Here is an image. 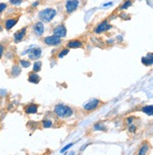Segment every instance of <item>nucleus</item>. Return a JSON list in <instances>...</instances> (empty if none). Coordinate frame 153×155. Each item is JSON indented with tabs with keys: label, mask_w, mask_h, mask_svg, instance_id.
Returning a JSON list of instances; mask_svg holds the SVG:
<instances>
[{
	"label": "nucleus",
	"mask_w": 153,
	"mask_h": 155,
	"mask_svg": "<svg viewBox=\"0 0 153 155\" xmlns=\"http://www.w3.org/2000/svg\"><path fill=\"white\" fill-rule=\"evenodd\" d=\"M20 65L22 66L23 68H28V67H30V65H31V63H30V61H29V60L21 59V60H20Z\"/></svg>",
	"instance_id": "obj_23"
},
{
	"label": "nucleus",
	"mask_w": 153,
	"mask_h": 155,
	"mask_svg": "<svg viewBox=\"0 0 153 155\" xmlns=\"http://www.w3.org/2000/svg\"><path fill=\"white\" fill-rule=\"evenodd\" d=\"M69 52H70V50H69L68 48L66 49H63L62 51H61L59 54H58V59H62V57H64L66 55H68Z\"/></svg>",
	"instance_id": "obj_25"
},
{
	"label": "nucleus",
	"mask_w": 153,
	"mask_h": 155,
	"mask_svg": "<svg viewBox=\"0 0 153 155\" xmlns=\"http://www.w3.org/2000/svg\"><path fill=\"white\" fill-rule=\"evenodd\" d=\"M17 23H18V17H10V18L6 19L4 25H5V28L7 30H10L11 28L16 25Z\"/></svg>",
	"instance_id": "obj_11"
},
{
	"label": "nucleus",
	"mask_w": 153,
	"mask_h": 155,
	"mask_svg": "<svg viewBox=\"0 0 153 155\" xmlns=\"http://www.w3.org/2000/svg\"><path fill=\"white\" fill-rule=\"evenodd\" d=\"M80 5L79 0H67L65 3V10L68 14L72 13L73 11H75L78 9V7Z\"/></svg>",
	"instance_id": "obj_4"
},
{
	"label": "nucleus",
	"mask_w": 153,
	"mask_h": 155,
	"mask_svg": "<svg viewBox=\"0 0 153 155\" xmlns=\"http://www.w3.org/2000/svg\"><path fill=\"white\" fill-rule=\"evenodd\" d=\"M113 5V2H109V3H106V4H104V5H103V7H109V6H112Z\"/></svg>",
	"instance_id": "obj_33"
},
{
	"label": "nucleus",
	"mask_w": 153,
	"mask_h": 155,
	"mask_svg": "<svg viewBox=\"0 0 153 155\" xmlns=\"http://www.w3.org/2000/svg\"><path fill=\"white\" fill-rule=\"evenodd\" d=\"M26 31H27V28L25 26V28H23L20 30H18V31H16V32L14 33L13 41H14L15 43H19V42L24 40V38L25 37V35H26Z\"/></svg>",
	"instance_id": "obj_7"
},
{
	"label": "nucleus",
	"mask_w": 153,
	"mask_h": 155,
	"mask_svg": "<svg viewBox=\"0 0 153 155\" xmlns=\"http://www.w3.org/2000/svg\"><path fill=\"white\" fill-rule=\"evenodd\" d=\"M132 121H133V117H130V118L127 119V122H128V124H129V125H130V124H132Z\"/></svg>",
	"instance_id": "obj_32"
},
{
	"label": "nucleus",
	"mask_w": 153,
	"mask_h": 155,
	"mask_svg": "<svg viewBox=\"0 0 153 155\" xmlns=\"http://www.w3.org/2000/svg\"><path fill=\"white\" fill-rule=\"evenodd\" d=\"M43 42L49 46H56L61 43V38L56 36V35H51V36L45 37Z\"/></svg>",
	"instance_id": "obj_5"
},
{
	"label": "nucleus",
	"mask_w": 153,
	"mask_h": 155,
	"mask_svg": "<svg viewBox=\"0 0 153 155\" xmlns=\"http://www.w3.org/2000/svg\"><path fill=\"white\" fill-rule=\"evenodd\" d=\"M40 81V75L38 74L37 72H32L30 73L29 76H28V82L30 83H33V84H38Z\"/></svg>",
	"instance_id": "obj_16"
},
{
	"label": "nucleus",
	"mask_w": 153,
	"mask_h": 155,
	"mask_svg": "<svg viewBox=\"0 0 153 155\" xmlns=\"http://www.w3.org/2000/svg\"><path fill=\"white\" fill-rule=\"evenodd\" d=\"M6 94H7V90H0V96H6Z\"/></svg>",
	"instance_id": "obj_31"
},
{
	"label": "nucleus",
	"mask_w": 153,
	"mask_h": 155,
	"mask_svg": "<svg viewBox=\"0 0 153 155\" xmlns=\"http://www.w3.org/2000/svg\"><path fill=\"white\" fill-rule=\"evenodd\" d=\"M39 5H40V1H38V0H37V1H34V2L31 4L32 8H37Z\"/></svg>",
	"instance_id": "obj_30"
},
{
	"label": "nucleus",
	"mask_w": 153,
	"mask_h": 155,
	"mask_svg": "<svg viewBox=\"0 0 153 155\" xmlns=\"http://www.w3.org/2000/svg\"><path fill=\"white\" fill-rule=\"evenodd\" d=\"M41 65H43V63H41L40 61L34 62V64H33V72H39L41 70Z\"/></svg>",
	"instance_id": "obj_19"
},
{
	"label": "nucleus",
	"mask_w": 153,
	"mask_h": 155,
	"mask_svg": "<svg viewBox=\"0 0 153 155\" xmlns=\"http://www.w3.org/2000/svg\"><path fill=\"white\" fill-rule=\"evenodd\" d=\"M53 34L59 38H64L67 36V28L64 25H56L53 30Z\"/></svg>",
	"instance_id": "obj_8"
},
{
	"label": "nucleus",
	"mask_w": 153,
	"mask_h": 155,
	"mask_svg": "<svg viewBox=\"0 0 153 155\" xmlns=\"http://www.w3.org/2000/svg\"><path fill=\"white\" fill-rule=\"evenodd\" d=\"M1 30H2V26L0 25V32H1Z\"/></svg>",
	"instance_id": "obj_34"
},
{
	"label": "nucleus",
	"mask_w": 153,
	"mask_h": 155,
	"mask_svg": "<svg viewBox=\"0 0 153 155\" xmlns=\"http://www.w3.org/2000/svg\"><path fill=\"white\" fill-rule=\"evenodd\" d=\"M101 101L100 100H98V99H93V100H91L89 101V103H86L85 105H84V109H85L86 111H94L96 108L100 105L101 104Z\"/></svg>",
	"instance_id": "obj_9"
},
{
	"label": "nucleus",
	"mask_w": 153,
	"mask_h": 155,
	"mask_svg": "<svg viewBox=\"0 0 153 155\" xmlns=\"http://www.w3.org/2000/svg\"><path fill=\"white\" fill-rule=\"evenodd\" d=\"M32 28H33V32L35 33L36 36H38V37L43 36V33H44V31H45L44 23L41 22V21L37 22V23H35V24L33 25Z\"/></svg>",
	"instance_id": "obj_6"
},
{
	"label": "nucleus",
	"mask_w": 153,
	"mask_h": 155,
	"mask_svg": "<svg viewBox=\"0 0 153 155\" xmlns=\"http://www.w3.org/2000/svg\"><path fill=\"white\" fill-rule=\"evenodd\" d=\"M21 72H22L21 68L19 67L18 65H14V66H12V68L10 70V74L12 77H16L18 75H20Z\"/></svg>",
	"instance_id": "obj_17"
},
{
	"label": "nucleus",
	"mask_w": 153,
	"mask_h": 155,
	"mask_svg": "<svg viewBox=\"0 0 153 155\" xmlns=\"http://www.w3.org/2000/svg\"><path fill=\"white\" fill-rule=\"evenodd\" d=\"M55 114L58 118H70L71 116L73 114V110L70 106L65 105V104H56L55 106V109H54Z\"/></svg>",
	"instance_id": "obj_2"
},
{
	"label": "nucleus",
	"mask_w": 153,
	"mask_h": 155,
	"mask_svg": "<svg viewBox=\"0 0 153 155\" xmlns=\"http://www.w3.org/2000/svg\"><path fill=\"white\" fill-rule=\"evenodd\" d=\"M25 112L26 114H36L38 112V105L37 104H28L25 107Z\"/></svg>",
	"instance_id": "obj_15"
},
{
	"label": "nucleus",
	"mask_w": 153,
	"mask_h": 155,
	"mask_svg": "<svg viewBox=\"0 0 153 155\" xmlns=\"http://www.w3.org/2000/svg\"><path fill=\"white\" fill-rule=\"evenodd\" d=\"M7 8H8V5H7V3H0V14L3 13L4 11H5L7 10Z\"/></svg>",
	"instance_id": "obj_26"
},
{
	"label": "nucleus",
	"mask_w": 153,
	"mask_h": 155,
	"mask_svg": "<svg viewBox=\"0 0 153 155\" xmlns=\"http://www.w3.org/2000/svg\"><path fill=\"white\" fill-rule=\"evenodd\" d=\"M93 129H94L95 131H103V132H105V131L107 130L106 127L103 125V124H102V123H96V124L94 125Z\"/></svg>",
	"instance_id": "obj_20"
},
{
	"label": "nucleus",
	"mask_w": 153,
	"mask_h": 155,
	"mask_svg": "<svg viewBox=\"0 0 153 155\" xmlns=\"http://www.w3.org/2000/svg\"><path fill=\"white\" fill-rule=\"evenodd\" d=\"M0 104H1V101H0Z\"/></svg>",
	"instance_id": "obj_36"
},
{
	"label": "nucleus",
	"mask_w": 153,
	"mask_h": 155,
	"mask_svg": "<svg viewBox=\"0 0 153 155\" xmlns=\"http://www.w3.org/2000/svg\"><path fill=\"white\" fill-rule=\"evenodd\" d=\"M150 145L148 144V142H144L142 145H141V147H140V149H139V150H138V153L139 155H142V154H147L148 152V150H150Z\"/></svg>",
	"instance_id": "obj_14"
},
{
	"label": "nucleus",
	"mask_w": 153,
	"mask_h": 155,
	"mask_svg": "<svg viewBox=\"0 0 153 155\" xmlns=\"http://www.w3.org/2000/svg\"><path fill=\"white\" fill-rule=\"evenodd\" d=\"M41 49L40 47H34V46H30V47L26 50V51L23 52V55H25V54H28L29 59L32 60H37L39 59L41 56Z\"/></svg>",
	"instance_id": "obj_3"
},
{
	"label": "nucleus",
	"mask_w": 153,
	"mask_h": 155,
	"mask_svg": "<svg viewBox=\"0 0 153 155\" xmlns=\"http://www.w3.org/2000/svg\"><path fill=\"white\" fill-rule=\"evenodd\" d=\"M132 5V0H126V1L120 6L119 9L120 10H127L128 8H130Z\"/></svg>",
	"instance_id": "obj_21"
},
{
	"label": "nucleus",
	"mask_w": 153,
	"mask_h": 155,
	"mask_svg": "<svg viewBox=\"0 0 153 155\" xmlns=\"http://www.w3.org/2000/svg\"><path fill=\"white\" fill-rule=\"evenodd\" d=\"M0 22H1V16H0Z\"/></svg>",
	"instance_id": "obj_35"
},
{
	"label": "nucleus",
	"mask_w": 153,
	"mask_h": 155,
	"mask_svg": "<svg viewBox=\"0 0 153 155\" xmlns=\"http://www.w3.org/2000/svg\"><path fill=\"white\" fill-rule=\"evenodd\" d=\"M10 4L11 6H14V7H19L21 6L23 2H24V0H10Z\"/></svg>",
	"instance_id": "obj_22"
},
{
	"label": "nucleus",
	"mask_w": 153,
	"mask_h": 155,
	"mask_svg": "<svg viewBox=\"0 0 153 155\" xmlns=\"http://www.w3.org/2000/svg\"><path fill=\"white\" fill-rule=\"evenodd\" d=\"M140 111H142L143 113L148 116H153V105H146L141 108Z\"/></svg>",
	"instance_id": "obj_18"
},
{
	"label": "nucleus",
	"mask_w": 153,
	"mask_h": 155,
	"mask_svg": "<svg viewBox=\"0 0 153 155\" xmlns=\"http://www.w3.org/2000/svg\"><path fill=\"white\" fill-rule=\"evenodd\" d=\"M72 146H73V143H70V144H68L67 146H65L64 148L60 150V152H61V153H64L65 152H66V150H68V149H70L71 147H72Z\"/></svg>",
	"instance_id": "obj_27"
},
{
	"label": "nucleus",
	"mask_w": 153,
	"mask_h": 155,
	"mask_svg": "<svg viewBox=\"0 0 153 155\" xmlns=\"http://www.w3.org/2000/svg\"><path fill=\"white\" fill-rule=\"evenodd\" d=\"M4 51H5V45L4 44H0V59L2 57Z\"/></svg>",
	"instance_id": "obj_29"
},
{
	"label": "nucleus",
	"mask_w": 153,
	"mask_h": 155,
	"mask_svg": "<svg viewBox=\"0 0 153 155\" xmlns=\"http://www.w3.org/2000/svg\"><path fill=\"white\" fill-rule=\"evenodd\" d=\"M68 47L69 48H80L83 46V42L80 41V40H71L68 42Z\"/></svg>",
	"instance_id": "obj_13"
},
{
	"label": "nucleus",
	"mask_w": 153,
	"mask_h": 155,
	"mask_svg": "<svg viewBox=\"0 0 153 155\" xmlns=\"http://www.w3.org/2000/svg\"><path fill=\"white\" fill-rule=\"evenodd\" d=\"M111 28H112V25L108 24V21L104 20V21H102V23H100V24H99L96 28H95L94 31H95V33L100 34V33L104 32V31H107V30L111 29Z\"/></svg>",
	"instance_id": "obj_10"
},
{
	"label": "nucleus",
	"mask_w": 153,
	"mask_h": 155,
	"mask_svg": "<svg viewBox=\"0 0 153 155\" xmlns=\"http://www.w3.org/2000/svg\"><path fill=\"white\" fill-rule=\"evenodd\" d=\"M53 126V122L50 119H44L43 121V128H51Z\"/></svg>",
	"instance_id": "obj_24"
},
{
	"label": "nucleus",
	"mask_w": 153,
	"mask_h": 155,
	"mask_svg": "<svg viewBox=\"0 0 153 155\" xmlns=\"http://www.w3.org/2000/svg\"><path fill=\"white\" fill-rule=\"evenodd\" d=\"M38 16H39L40 21L43 23H50L56 16V10L53 8H46V9L41 10Z\"/></svg>",
	"instance_id": "obj_1"
},
{
	"label": "nucleus",
	"mask_w": 153,
	"mask_h": 155,
	"mask_svg": "<svg viewBox=\"0 0 153 155\" xmlns=\"http://www.w3.org/2000/svg\"><path fill=\"white\" fill-rule=\"evenodd\" d=\"M129 131L131 132V133H135V131H136V127L135 125H133V124H130L129 125Z\"/></svg>",
	"instance_id": "obj_28"
},
{
	"label": "nucleus",
	"mask_w": 153,
	"mask_h": 155,
	"mask_svg": "<svg viewBox=\"0 0 153 155\" xmlns=\"http://www.w3.org/2000/svg\"><path fill=\"white\" fill-rule=\"evenodd\" d=\"M142 63L145 65V66H150L153 64V53H148L146 56H143L142 59Z\"/></svg>",
	"instance_id": "obj_12"
}]
</instances>
